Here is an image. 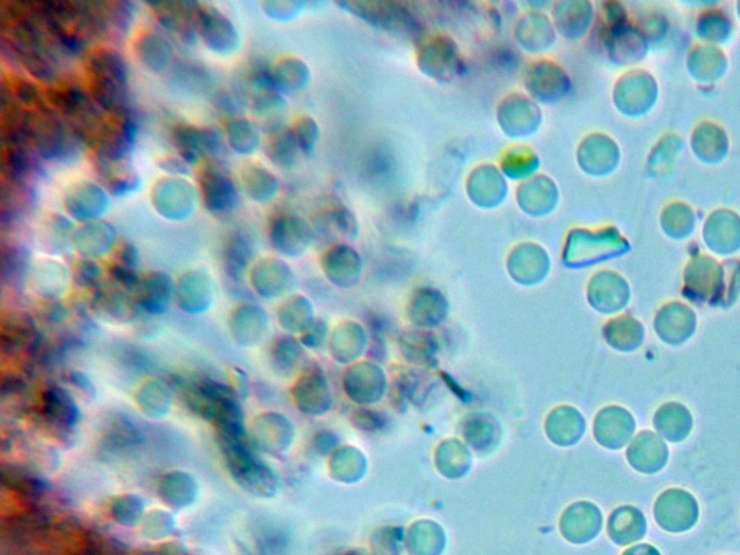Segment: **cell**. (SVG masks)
Instances as JSON below:
<instances>
[{
    "mask_svg": "<svg viewBox=\"0 0 740 555\" xmlns=\"http://www.w3.org/2000/svg\"><path fill=\"white\" fill-rule=\"evenodd\" d=\"M84 142L80 135L68 128L60 113L51 107H41L31 113V145L47 161H60L77 151Z\"/></svg>",
    "mask_w": 740,
    "mask_h": 555,
    "instance_id": "obj_1",
    "label": "cell"
},
{
    "mask_svg": "<svg viewBox=\"0 0 740 555\" xmlns=\"http://www.w3.org/2000/svg\"><path fill=\"white\" fill-rule=\"evenodd\" d=\"M151 201L159 216L170 222H184L196 210L199 190L183 177H165L152 188Z\"/></svg>",
    "mask_w": 740,
    "mask_h": 555,
    "instance_id": "obj_2",
    "label": "cell"
},
{
    "mask_svg": "<svg viewBox=\"0 0 740 555\" xmlns=\"http://www.w3.org/2000/svg\"><path fill=\"white\" fill-rule=\"evenodd\" d=\"M197 34L219 55H232L240 48V35L232 19L210 3H199Z\"/></svg>",
    "mask_w": 740,
    "mask_h": 555,
    "instance_id": "obj_3",
    "label": "cell"
},
{
    "mask_svg": "<svg viewBox=\"0 0 740 555\" xmlns=\"http://www.w3.org/2000/svg\"><path fill=\"white\" fill-rule=\"evenodd\" d=\"M172 136L178 157L183 158L188 165L197 164L201 158L219 157L225 149V135L216 128L178 125Z\"/></svg>",
    "mask_w": 740,
    "mask_h": 555,
    "instance_id": "obj_4",
    "label": "cell"
},
{
    "mask_svg": "<svg viewBox=\"0 0 740 555\" xmlns=\"http://www.w3.org/2000/svg\"><path fill=\"white\" fill-rule=\"evenodd\" d=\"M200 194L207 210L214 216H227L239 207L238 185L220 168L207 167L201 171Z\"/></svg>",
    "mask_w": 740,
    "mask_h": 555,
    "instance_id": "obj_5",
    "label": "cell"
},
{
    "mask_svg": "<svg viewBox=\"0 0 740 555\" xmlns=\"http://www.w3.org/2000/svg\"><path fill=\"white\" fill-rule=\"evenodd\" d=\"M110 206L109 194L99 184L83 181L71 185L64 196V207L71 219L90 223L100 220Z\"/></svg>",
    "mask_w": 740,
    "mask_h": 555,
    "instance_id": "obj_6",
    "label": "cell"
},
{
    "mask_svg": "<svg viewBox=\"0 0 740 555\" xmlns=\"http://www.w3.org/2000/svg\"><path fill=\"white\" fill-rule=\"evenodd\" d=\"M149 8L154 11L159 24L177 35L184 42L193 44L197 41V11L199 2L187 0H168V2H152Z\"/></svg>",
    "mask_w": 740,
    "mask_h": 555,
    "instance_id": "obj_7",
    "label": "cell"
},
{
    "mask_svg": "<svg viewBox=\"0 0 740 555\" xmlns=\"http://www.w3.org/2000/svg\"><path fill=\"white\" fill-rule=\"evenodd\" d=\"M118 233L112 223L105 220L84 223L79 229L74 230L73 243L77 252L86 259L100 258L115 248Z\"/></svg>",
    "mask_w": 740,
    "mask_h": 555,
    "instance_id": "obj_8",
    "label": "cell"
},
{
    "mask_svg": "<svg viewBox=\"0 0 740 555\" xmlns=\"http://www.w3.org/2000/svg\"><path fill=\"white\" fill-rule=\"evenodd\" d=\"M136 55L142 66L155 74L165 73L174 60L170 42L157 32H146L138 38Z\"/></svg>",
    "mask_w": 740,
    "mask_h": 555,
    "instance_id": "obj_9",
    "label": "cell"
},
{
    "mask_svg": "<svg viewBox=\"0 0 740 555\" xmlns=\"http://www.w3.org/2000/svg\"><path fill=\"white\" fill-rule=\"evenodd\" d=\"M667 451V447L662 443L661 438L644 431V433L639 434L634 446L629 450V459H631L632 466L635 469L644 473H654L661 470L667 462Z\"/></svg>",
    "mask_w": 740,
    "mask_h": 555,
    "instance_id": "obj_10",
    "label": "cell"
},
{
    "mask_svg": "<svg viewBox=\"0 0 740 555\" xmlns=\"http://www.w3.org/2000/svg\"><path fill=\"white\" fill-rule=\"evenodd\" d=\"M90 77L92 80L115 81L129 86V67L123 55L112 48H100L90 55Z\"/></svg>",
    "mask_w": 740,
    "mask_h": 555,
    "instance_id": "obj_11",
    "label": "cell"
},
{
    "mask_svg": "<svg viewBox=\"0 0 740 555\" xmlns=\"http://www.w3.org/2000/svg\"><path fill=\"white\" fill-rule=\"evenodd\" d=\"M269 240L278 252L290 256L303 249L307 232L300 220L291 216H281L271 223Z\"/></svg>",
    "mask_w": 740,
    "mask_h": 555,
    "instance_id": "obj_12",
    "label": "cell"
},
{
    "mask_svg": "<svg viewBox=\"0 0 740 555\" xmlns=\"http://www.w3.org/2000/svg\"><path fill=\"white\" fill-rule=\"evenodd\" d=\"M253 258H255V246H253L252 239L239 230L230 233L229 238L226 239L225 248H223V262H225L227 274L235 279L242 278L246 269L252 264Z\"/></svg>",
    "mask_w": 740,
    "mask_h": 555,
    "instance_id": "obj_13",
    "label": "cell"
},
{
    "mask_svg": "<svg viewBox=\"0 0 740 555\" xmlns=\"http://www.w3.org/2000/svg\"><path fill=\"white\" fill-rule=\"evenodd\" d=\"M252 113L258 119L259 126L268 135L282 131L281 119L285 110V100L278 90H264L252 94Z\"/></svg>",
    "mask_w": 740,
    "mask_h": 555,
    "instance_id": "obj_14",
    "label": "cell"
},
{
    "mask_svg": "<svg viewBox=\"0 0 740 555\" xmlns=\"http://www.w3.org/2000/svg\"><path fill=\"white\" fill-rule=\"evenodd\" d=\"M139 303L144 305L151 313H162L170 304L174 294V284L168 275L162 272H154L148 277L141 279L138 284Z\"/></svg>",
    "mask_w": 740,
    "mask_h": 555,
    "instance_id": "obj_15",
    "label": "cell"
},
{
    "mask_svg": "<svg viewBox=\"0 0 740 555\" xmlns=\"http://www.w3.org/2000/svg\"><path fill=\"white\" fill-rule=\"evenodd\" d=\"M242 185L249 199L256 203H269L279 191V180L274 172L262 165H249L242 171Z\"/></svg>",
    "mask_w": 740,
    "mask_h": 555,
    "instance_id": "obj_16",
    "label": "cell"
},
{
    "mask_svg": "<svg viewBox=\"0 0 740 555\" xmlns=\"http://www.w3.org/2000/svg\"><path fill=\"white\" fill-rule=\"evenodd\" d=\"M655 425L668 440L678 443L688 436L693 421L683 405L665 404L655 415Z\"/></svg>",
    "mask_w": 740,
    "mask_h": 555,
    "instance_id": "obj_17",
    "label": "cell"
},
{
    "mask_svg": "<svg viewBox=\"0 0 740 555\" xmlns=\"http://www.w3.org/2000/svg\"><path fill=\"white\" fill-rule=\"evenodd\" d=\"M226 139L230 148L240 155H253L262 144L259 125L246 118H235L227 123Z\"/></svg>",
    "mask_w": 740,
    "mask_h": 555,
    "instance_id": "obj_18",
    "label": "cell"
},
{
    "mask_svg": "<svg viewBox=\"0 0 740 555\" xmlns=\"http://www.w3.org/2000/svg\"><path fill=\"white\" fill-rule=\"evenodd\" d=\"M34 171V161L29 154V146L5 148L3 155V177L11 183H25Z\"/></svg>",
    "mask_w": 740,
    "mask_h": 555,
    "instance_id": "obj_19",
    "label": "cell"
},
{
    "mask_svg": "<svg viewBox=\"0 0 740 555\" xmlns=\"http://www.w3.org/2000/svg\"><path fill=\"white\" fill-rule=\"evenodd\" d=\"M295 148H297V141H295L294 133L282 129V131L272 133L266 139L265 154L269 161L274 162L278 167H288L294 161Z\"/></svg>",
    "mask_w": 740,
    "mask_h": 555,
    "instance_id": "obj_20",
    "label": "cell"
},
{
    "mask_svg": "<svg viewBox=\"0 0 740 555\" xmlns=\"http://www.w3.org/2000/svg\"><path fill=\"white\" fill-rule=\"evenodd\" d=\"M275 89L278 92L291 93L301 89L305 83V68L300 61L285 58L272 67Z\"/></svg>",
    "mask_w": 740,
    "mask_h": 555,
    "instance_id": "obj_21",
    "label": "cell"
},
{
    "mask_svg": "<svg viewBox=\"0 0 740 555\" xmlns=\"http://www.w3.org/2000/svg\"><path fill=\"white\" fill-rule=\"evenodd\" d=\"M31 266V253L25 246L11 245L3 246L2 249V275L5 279L18 282L27 275Z\"/></svg>",
    "mask_w": 740,
    "mask_h": 555,
    "instance_id": "obj_22",
    "label": "cell"
},
{
    "mask_svg": "<svg viewBox=\"0 0 740 555\" xmlns=\"http://www.w3.org/2000/svg\"><path fill=\"white\" fill-rule=\"evenodd\" d=\"M11 92L16 102L21 106L35 107L37 110L45 107L44 96H42L40 87L32 83L31 80L16 79L15 83L12 84Z\"/></svg>",
    "mask_w": 740,
    "mask_h": 555,
    "instance_id": "obj_23",
    "label": "cell"
},
{
    "mask_svg": "<svg viewBox=\"0 0 740 555\" xmlns=\"http://www.w3.org/2000/svg\"><path fill=\"white\" fill-rule=\"evenodd\" d=\"M265 14L275 21H288L297 11L298 3L288 2V0H269L262 3Z\"/></svg>",
    "mask_w": 740,
    "mask_h": 555,
    "instance_id": "obj_24",
    "label": "cell"
},
{
    "mask_svg": "<svg viewBox=\"0 0 740 555\" xmlns=\"http://www.w3.org/2000/svg\"><path fill=\"white\" fill-rule=\"evenodd\" d=\"M77 281L84 287H96L102 278V269L93 259H83L76 269Z\"/></svg>",
    "mask_w": 740,
    "mask_h": 555,
    "instance_id": "obj_25",
    "label": "cell"
},
{
    "mask_svg": "<svg viewBox=\"0 0 740 555\" xmlns=\"http://www.w3.org/2000/svg\"><path fill=\"white\" fill-rule=\"evenodd\" d=\"M139 259H141L139 251L131 242L122 243V245L116 249L115 265L123 266V268L135 271L136 266L139 265Z\"/></svg>",
    "mask_w": 740,
    "mask_h": 555,
    "instance_id": "obj_26",
    "label": "cell"
},
{
    "mask_svg": "<svg viewBox=\"0 0 740 555\" xmlns=\"http://www.w3.org/2000/svg\"><path fill=\"white\" fill-rule=\"evenodd\" d=\"M295 141L301 146V148L308 149L311 146V141H314V129L311 122L303 120L298 123L297 129H295Z\"/></svg>",
    "mask_w": 740,
    "mask_h": 555,
    "instance_id": "obj_27",
    "label": "cell"
},
{
    "mask_svg": "<svg viewBox=\"0 0 740 555\" xmlns=\"http://www.w3.org/2000/svg\"><path fill=\"white\" fill-rule=\"evenodd\" d=\"M161 167L170 174V177H180V175L187 174L190 165L181 157H168L162 159Z\"/></svg>",
    "mask_w": 740,
    "mask_h": 555,
    "instance_id": "obj_28",
    "label": "cell"
}]
</instances>
